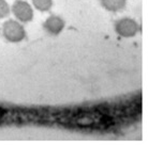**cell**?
I'll use <instances>...</instances> for the list:
<instances>
[{
    "label": "cell",
    "instance_id": "cell-1",
    "mask_svg": "<svg viewBox=\"0 0 148 146\" xmlns=\"http://www.w3.org/2000/svg\"><path fill=\"white\" fill-rule=\"evenodd\" d=\"M3 35L8 42L18 43L25 39L26 32L19 22L15 20H8L3 25Z\"/></svg>",
    "mask_w": 148,
    "mask_h": 146
},
{
    "label": "cell",
    "instance_id": "cell-2",
    "mask_svg": "<svg viewBox=\"0 0 148 146\" xmlns=\"http://www.w3.org/2000/svg\"><path fill=\"white\" fill-rule=\"evenodd\" d=\"M116 32L122 37L135 36L136 33L140 31V26L135 20L131 18H122L116 22L115 26Z\"/></svg>",
    "mask_w": 148,
    "mask_h": 146
},
{
    "label": "cell",
    "instance_id": "cell-3",
    "mask_svg": "<svg viewBox=\"0 0 148 146\" xmlns=\"http://www.w3.org/2000/svg\"><path fill=\"white\" fill-rule=\"evenodd\" d=\"M13 13L16 16V18L23 22H28L32 20L34 18V11L32 7L27 3L26 1L23 0H17L14 4H13Z\"/></svg>",
    "mask_w": 148,
    "mask_h": 146
},
{
    "label": "cell",
    "instance_id": "cell-4",
    "mask_svg": "<svg viewBox=\"0 0 148 146\" xmlns=\"http://www.w3.org/2000/svg\"><path fill=\"white\" fill-rule=\"evenodd\" d=\"M44 30L51 35H58L64 28V22L59 16H51L44 22Z\"/></svg>",
    "mask_w": 148,
    "mask_h": 146
},
{
    "label": "cell",
    "instance_id": "cell-5",
    "mask_svg": "<svg viewBox=\"0 0 148 146\" xmlns=\"http://www.w3.org/2000/svg\"><path fill=\"white\" fill-rule=\"evenodd\" d=\"M100 2L108 11L118 12L126 7L127 0H100Z\"/></svg>",
    "mask_w": 148,
    "mask_h": 146
},
{
    "label": "cell",
    "instance_id": "cell-6",
    "mask_svg": "<svg viewBox=\"0 0 148 146\" xmlns=\"http://www.w3.org/2000/svg\"><path fill=\"white\" fill-rule=\"evenodd\" d=\"M34 7H37L39 11L46 12L53 5V0H31Z\"/></svg>",
    "mask_w": 148,
    "mask_h": 146
},
{
    "label": "cell",
    "instance_id": "cell-7",
    "mask_svg": "<svg viewBox=\"0 0 148 146\" xmlns=\"http://www.w3.org/2000/svg\"><path fill=\"white\" fill-rule=\"evenodd\" d=\"M10 14V7L5 0H0V18H4Z\"/></svg>",
    "mask_w": 148,
    "mask_h": 146
}]
</instances>
